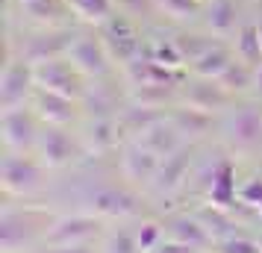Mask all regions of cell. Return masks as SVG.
I'll use <instances>...</instances> for the list:
<instances>
[{
    "instance_id": "cell-1",
    "label": "cell",
    "mask_w": 262,
    "mask_h": 253,
    "mask_svg": "<svg viewBox=\"0 0 262 253\" xmlns=\"http://www.w3.org/2000/svg\"><path fill=\"white\" fill-rule=\"evenodd\" d=\"M53 218L41 209H21V212H12V209H3L0 215V250L3 253H18L33 247V241L50 229Z\"/></svg>"
},
{
    "instance_id": "cell-2",
    "label": "cell",
    "mask_w": 262,
    "mask_h": 253,
    "mask_svg": "<svg viewBox=\"0 0 262 253\" xmlns=\"http://www.w3.org/2000/svg\"><path fill=\"white\" fill-rule=\"evenodd\" d=\"M41 171L45 165L38 159L27 156V153H6L0 162V186L3 194H12V197H27V194L38 192L41 186Z\"/></svg>"
},
{
    "instance_id": "cell-3",
    "label": "cell",
    "mask_w": 262,
    "mask_h": 253,
    "mask_svg": "<svg viewBox=\"0 0 262 253\" xmlns=\"http://www.w3.org/2000/svg\"><path fill=\"white\" fill-rule=\"evenodd\" d=\"M33 71H36V85L45 88V91H56V95L83 100L85 88H89V85L83 83L85 77L74 68V62L68 59V56L38 62V65H33Z\"/></svg>"
},
{
    "instance_id": "cell-4",
    "label": "cell",
    "mask_w": 262,
    "mask_h": 253,
    "mask_svg": "<svg viewBox=\"0 0 262 253\" xmlns=\"http://www.w3.org/2000/svg\"><path fill=\"white\" fill-rule=\"evenodd\" d=\"M97 36L103 38V44H106L109 56L115 62H121V65H127V62H133L139 53H142V38H139V30H136V24H133L130 15L124 12H115L109 21H103L100 24V30H97Z\"/></svg>"
},
{
    "instance_id": "cell-5",
    "label": "cell",
    "mask_w": 262,
    "mask_h": 253,
    "mask_svg": "<svg viewBox=\"0 0 262 253\" xmlns=\"http://www.w3.org/2000/svg\"><path fill=\"white\" fill-rule=\"evenodd\" d=\"M36 71H33V62L27 59H15L9 53V59L3 65L0 74V106L12 109V106H24L30 97L36 95Z\"/></svg>"
},
{
    "instance_id": "cell-6",
    "label": "cell",
    "mask_w": 262,
    "mask_h": 253,
    "mask_svg": "<svg viewBox=\"0 0 262 253\" xmlns=\"http://www.w3.org/2000/svg\"><path fill=\"white\" fill-rule=\"evenodd\" d=\"M38 115L30 112L24 106H12L3 109V118H0V135H3V145L12 153H27L30 147H36L38 142V127H36Z\"/></svg>"
},
{
    "instance_id": "cell-7",
    "label": "cell",
    "mask_w": 262,
    "mask_h": 253,
    "mask_svg": "<svg viewBox=\"0 0 262 253\" xmlns=\"http://www.w3.org/2000/svg\"><path fill=\"white\" fill-rule=\"evenodd\" d=\"M103 229V218L100 215H62L53 218L50 229L45 233V244L56 247V244H89V241L100 236Z\"/></svg>"
},
{
    "instance_id": "cell-8",
    "label": "cell",
    "mask_w": 262,
    "mask_h": 253,
    "mask_svg": "<svg viewBox=\"0 0 262 253\" xmlns=\"http://www.w3.org/2000/svg\"><path fill=\"white\" fill-rule=\"evenodd\" d=\"M68 59L74 62V68L83 74V77L97 80V77H106L112 56H109V50H106V44H103V38L100 36L77 33L71 50H68Z\"/></svg>"
},
{
    "instance_id": "cell-9",
    "label": "cell",
    "mask_w": 262,
    "mask_h": 253,
    "mask_svg": "<svg viewBox=\"0 0 262 253\" xmlns=\"http://www.w3.org/2000/svg\"><path fill=\"white\" fill-rule=\"evenodd\" d=\"M36 153L45 168H65L80 156V145L68 135L65 127H48L45 133H38Z\"/></svg>"
},
{
    "instance_id": "cell-10",
    "label": "cell",
    "mask_w": 262,
    "mask_h": 253,
    "mask_svg": "<svg viewBox=\"0 0 262 253\" xmlns=\"http://www.w3.org/2000/svg\"><path fill=\"white\" fill-rule=\"evenodd\" d=\"M162 156H156L154 150H147L142 142H127L121 150V174L124 180H130L133 186H154L156 171H159Z\"/></svg>"
},
{
    "instance_id": "cell-11",
    "label": "cell",
    "mask_w": 262,
    "mask_h": 253,
    "mask_svg": "<svg viewBox=\"0 0 262 253\" xmlns=\"http://www.w3.org/2000/svg\"><path fill=\"white\" fill-rule=\"evenodd\" d=\"M74 38H77V33H71V30H48V33H36V36H30L24 41V48H21V59L38 65V62L68 56Z\"/></svg>"
},
{
    "instance_id": "cell-12",
    "label": "cell",
    "mask_w": 262,
    "mask_h": 253,
    "mask_svg": "<svg viewBox=\"0 0 262 253\" xmlns=\"http://www.w3.org/2000/svg\"><path fill=\"white\" fill-rule=\"evenodd\" d=\"M227 142L238 150H250L262 142V112L256 106L236 109L227 121Z\"/></svg>"
},
{
    "instance_id": "cell-13",
    "label": "cell",
    "mask_w": 262,
    "mask_h": 253,
    "mask_svg": "<svg viewBox=\"0 0 262 253\" xmlns=\"http://www.w3.org/2000/svg\"><path fill=\"white\" fill-rule=\"evenodd\" d=\"M124 74H127L130 85H174V88H180L186 83V74L183 71L165 68V65L147 59V56H136L133 62H127Z\"/></svg>"
},
{
    "instance_id": "cell-14",
    "label": "cell",
    "mask_w": 262,
    "mask_h": 253,
    "mask_svg": "<svg viewBox=\"0 0 262 253\" xmlns=\"http://www.w3.org/2000/svg\"><path fill=\"white\" fill-rule=\"evenodd\" d=\"M77 103L80 100L56 95V91H45V88H36V95H33V112L48 127H68L77 118Z\"/></svg>"
},
{
    "instance_id": "cell-15",
    "label": "cell",
    "mask_w": 262,
    "mask_h": 253,
    "mask_svg": "<svg viewBox=\"0 0 262 253\" xmlns=\"http://www.w3.org/2000/svg\"><path fill=\"white\" fill-rule=\"evenodd\" d=\"M89 203L95 209V215H100V218H130L142 209V203H139L136 194L127 192V189H115V186L97 189V192L89 197Z\"/></svg>"
},
{
    "instance_id": "cell-16",
    "label": "cell",
    "mask_w": 262,
    "mask_h": 253,
    "mask_svg": "<svg viewBox=\"0 0 262 253\" xmlns=\"http://www.w3.org/2000/svg\"><path fill=\"white\" fill-rule=\"evenodd\" d=\"M233 95H227L224 88L218 85V80H194V83H186L183 85V103L186 106H194L201 112H221V109L230 106Z\"/></svg>"
},
{
    "instance_id": "cell-17",
    "label": "cell",
    "mask_w": 262,
    "mask_h": 253,
    "mask_svg": "<svg viewBox=\"0 0 262 253\" xmlns=\"http://www.w3.org/2000/svg\"><path fill=\"white\" fill-rule=\"evenodd\" d=\"M191 168V147H180V150H174V153H168V156H162V162H159V171H156V180H154V192L159 194H171L177 192L180 186H183V180H186V174H189Z\"/></svg>"
},
{
    "instance_id": "cell-18",
    "label": "cell",
    "mask_w": 262,
    "mask_h": 253,
    "mask_svg": "<svg viewBox=\"0 0 262 253\" xmlns=\"http://www.w3.org/2000/svg\"><path fill=\"white\" fill-rule=\"evenodd\" d=\"M209 203L218 206V209H227L233 212L238 200V189H236V168L233 162H218L212 168V180H209Z\"/></svg>"
},
{
    "instance_id": "cell-19",
    "label": "cell",
    "mask_w": 262,
    "mask_h": 253,
    "mask_svg": "<svg viewBox=\"0 0 262 253\" xmlns=\"http://www.w3.org/2000/svg\"><path fill=\"white\" fill-rule=\"evenodd\" d=\"M136 142H142L147 150H154L156 156H168V153H174V150H180L183 147V135H180V130L168 121V115L159 124H154L147 133H142Z\"/></svg>"
},
{
    "instance_id": "cell-20",
    "label": "cell",
    "mask_w": 262,
    "mask_h": 253,
    "mask_svg": "<svg viewBox=\"0 0 262 253\" xmlns=\"http://www.w3.org/2000/svg\"><path fill=\"white\" fill-rule=\"evenodd\" d=\"M165 118L162 109H154V106H127L124 112H118V130L121 135H130V139H139L142 133H147L154 124Z\"/></svg>"
},
{
    "instance_id": "cell-21",
    "label": "cell",
    "mask_w": 262,
    "mask_h": 253,
    "mask_svg": "<svg viewBox=\"0 0 262 253\" xmlns=\"http://www.w3.org/2000/svg\"><path fill=\"white\" fill-rule=\"evenodd\" d=\"M168 233H171V239L183 241V244H191V247H209L212 244V236H209V229L203 227V221L198 215H177L168 221Z\"/></svg>"
},
{
    "instance_id": "cell-22",
    "label": "cell",
    "mask_w": 262,
    "mask_h": 253,
    "mask_svg": "<svg viewBox=\"0 0 262 253\" xmlns=\"http://www.w3.org/2000/svg\"><path fill=\"white\" fill-rule=\"evenodd\" d=\"M236 24H238L236 0H209L206 3V27H209L212 36H218V38L233 36V33H238Z\"/></svg>"
},
{
    "instance_id": "cell-23",
    "label": "cell",
    "mask_w": 262,
    "mask_h": 253,
    "mask_svg": "<svg viewBox=\"0 0 262 253\" xmlns=\"http://www.w3.org/2000/svg\"><path fill=\"white\" fill-rule=\"evenodd\" d=\"M121 130H118V118H92L89 130H85V150L89 153H106L118 145Z\"/></svg>"
},
{
    "instance_id": "cell-24",
    "label": "cell",
    "mask_w": 262,
    "mask_h": 253,
    "mask_svg": "<svg viewBox=\"0 0 262 253\" xmlns=\"http://www.w3.org/2000/svg\"><path fill=\"white\" fill-rule=\"evenodd\" d=\"M168 121L180 130L183 139H198V135L209 133V127H212V115L209 112H201V109L186 106V103L177 109H171L168 112Z\"/></svg>"
},
{
    "instance_id": "cell-25",
    "label": "cell",
    "mask_w": 262,
    "mask_h": 253,
    "mask_svg": "<svg viewBox=\"0 0 262 253\" xmlns=\"http://www.w3.org/2000/svg\"><path fill=\"white\" fill-rule=\"evenodd\" d=\"M194 215L203 221V227L209 229V236H212V241L218 244V241H227V239H233V236H238V224L233 221V215L227 212V209H218V206L212 203H206L201 206Z\"/></svg>"
},
{
    "instance_id": "cell-26",
    "label": "cell",
    "mask_w": 262,
    "mask_h": 253,
    "mask_svg": "<svg viewBox=\"0 0 262 253\" xmlns=\"http://www.w3.org/2000/svg\"><path fill=\"white\" fill-rule=\"evenodd\" d=\"M80 103L92 118H118V97L106 85H89Z\"/></svg>"
},
{
    "instance_id": "cell-27",
    "label": "cell",
    "mask_w": 262,
    "mask_h": 253,
    "mask_svg": "<svg viewBox=\"0 0 262 253\" xmlns=\"http://www.w3.org/2000/svg\"><path fill=\"white\" fill-rule=\"evenodd\" d=\"M230 62H233V53H230L224 44H215V48H209L198 62H191V74L201 77V80H218V77L227 71Z\"/></svg>"
},
{
    "instance_id": "cell-28",
    "label": "cell",
    "mask_w": 262,
    "mask_h": 253,
    "mask_svg": "<svg viewBox=\"0 0 262 253\" xmlns=\"http://www.w3.org/2000/svg\"><path fill=\"white\" fill-rule=\"evenodd\" d=\"M218 85L233 97L245 95L248 88H253V65H248V62H242V59H233L227 65V71L218 77Z\"/></svg>"
},
{
    "instance_id": "cell-29",
    "label": "cell",
    "mask_w": 262,
    "mask_h": 253,
    "mask_svg": "<svg viewBox=\"0 0 262 253\" xmlns=\"http://www.w3.org/2000/svg\"><path fill=\"white\" fill-rule=\"evenodd\" d=\"M68 6L83 24H95V27H100L103 21H109L115 15V0H68Z\"/></svg>"
},
{
    "instance_id": "cell-30",
    "label": "cell",
    "mask_w": 262,
    "mask_h": 253,
    "mask_svg": "<svg viewBox=\"0 0 262 253\" xmlns=\"http://www.w3.org/2000/svg\"><path fill=\"white\" fill-rule=\"evenodd\" d=\"M174 100H177L174 85H133L130 88V103H136V106L162 109L165 103H174Z\"/></svg>"
},
{
    "instance_id": "cell-31",
    "label": "cell",
    "mask_w": 262,
    "mask_h": 253,
    "mask_svg": "<svg viewBox=\"0 0 262 253\" xmlns=\"http://www.w3.org/2000/svg\"><path fill=\"white\" fill-rule=\"evenodd\" d=\"M236 56L248 65H259L262 62V41H259V27L256 24H242L236 33Z\"/></svg>"
},
{
    "instance_id": "cell-32",
    "label": "cell",
    "mask_w": 262,
    "mask_h": 253,
    "mask_svg": "<svg viewBox=\"0 0 262 253\" xmlns=\"http://www.w3.org/2000/svg\"><path fill=\"white\" fill-rule=\"evenodd\" d=\"M24 9L33 21H38V24H53V21H59L65 12H71L68 0H33V3H27Z\"/></svg>"
},
{
    "instance_id": "cell-33",
    "label": "cell",
    "mask_w": 262,
    "mask_h": 253,
    "mask_svg": "<svg viewBox=\"0 0 262 253\" xmlns=\"http://www.w3.org/2000/svg\"><path fill=\"white\" fill-rule=\"evenodd\" d=\"M201 6L203 0H156V12L168 15L171 21H194Z\"/></svg>"
},
{
    "instance_id": "cell-34",
    "label": "cell",
    "mask_w": 262,
    "mask_h": 253,
    "mask_svg": "<svg viewBox=\"0 0 262 253\" xmlns=\"http://www.w3.org/2000/svg\"><path fill=\"white\" fill-rule=\"evenodd\" d=\"M174 44H177V50H180V56H183V59L189 62H198L203 56V53H206V50L209 48H215V44H218V41H215V38H209V36H194V33H183V36H177L174 38Z\"/></svg>"
},
{
    "instance_id": "cell-35",
    "label": "cell",
    "mask_w": 262,
    "mask_h": 253,
    "mask_svg": "<svg viewBox=\"0 0 262 253\" xmlns=\"http://www.w3.org/2000/svg\"><path fill=\"white\" fill-rule=\"evenodd\" d=\"M136 239H139V250L142 253H154L162 244V227L156 221H144L142 227L136 229Z\"/></svg>"
},
{
    "instance_id": "cell-36",
    "label": "cell",
    "mask_w": 262,
    "mask_h": 253,
    "mask_svg": "<svg viewBox=\"0 0 262 253\" xmlns=\"http://www.w3.org/2000/svg\"><path fill=\"white\" fill-rule=\"evenodd\" d=\"M106 253H142L139 250V239H136V233H127V229H121V233H115V236H109L106 247H103Z\"/></svg>"
},
{
    "instance_id": "cell-37",
    "label": "cell",
    "mask_w": 262,
    "mask_h": 253,
    "mask_svg": "<svg viewBox=\"0 0 262 253\" xmlns=\"http://www.w3.org/2000/svg\"><path fill=\"white\" fill-rule=\"evenodd\" d=\"M218 253H262V244L245 236H233L227 241H218Z\"/></svg>"
},
{
    "instance_id": "cell-38",
    "label": "cell",
    "mask_w": 262,
    "mask_h": 253,
    "mask_svg": "<svg viewBox=\"0 0 262 253\" xmlns=\"http://www.w3.org/2000/svg\"><path fill=\"white\" fill-rule=\"evenodd\" d=\"M238 200L245 206H253V209H259L262 206V177H253L248 180L242 189H238Z\"/></svg>"
},
{
    "instance_id": "cell-39",
    "label": "cell",
    "mask_w": 262,
    "mask_h": 253,
    "mask_svg": "<svg viewBox=\"0 0 262 253\" xmlns=\"http://www.w3.org/2000/svg\"><path fill=\"white\" fill-rule=\"evenodd\" d=\"M115 6L130 18H144L156 9V0H115Z\"/></svg>"
},
{
    "instance_id": "cell-40",
    "label": "cell",
    "mask_w": 262,
    "mask_h": 253,
    "mask_svg": "<svg viewBox=\"0 0 262 253\" xmlns=\"http://www.w3.org/2000/svg\"><path fill=\"white\" fill-rule=\"evenodd\" d=\"M154 253H201V250L191 247V244H183V241H177V239H168V241H162Z\"/></svg>"
},
{
    "instance_id": "cell-41",
    "label": "cell",
    "mask_w": 262,
    "mask_h": 253,
    "mask_svg": "<svg viewBox=\"0 0 262 253\" xmlns=\"http://www.w3.org/2000/svg\"><path fill=\"white\" fill-rule=\"evenodd\" d=\"M45 253H95L89 244H56V247H50L48 244V250Z\"/></svg>"
},
{
    "instance_id": "cell-42",
    "label": "cell",
    "mask_w": 262,
    "mask_h": 253,
    "mask_svg": "<svg viewBox=\"0 0 262 253\" xmlns=\"http://www.w3.org/2000/svg\"><path fill=\"white\" fill-rule=\"evenodd\" d=\"M253 88H256V91L262 95V62L256 65V68H253Z\"/></svg>"
},
{
    "instance_id": "cell-43",
    "label": "cell",
    "mask_w": 262,
    "mask_h": 253,
    "mask_svg": "<svg viewBox=\"0 0 262 253\" xmlns=\"http://www.w3.org/2000/svg\"><path fill=\"white\" fill-rule=\"evenodd\" d=\"M18 3H21V6H27V3H33V0H18Z\"/></svg>"
},
{
    "instance_id": "cell-44",
    "label": "cell",
    "mask_w": 262,
    "mask_h": 253,
    "mask_svg": "<svg viewBox=\"0 0 262 253\" xmlns=\"http://www.w3.org/2000/svg\"><path fill=\"white\" fill-rule=\"evenodd\" d=\"M256 27H259V41H262V21H259V24H256Z\"/></svg>"
},
{
    "instance_id": "cell-45",
    "label": "cell",
    "mask_w": 262,
    "mask_h": 253,
    "mask_svg": "<svg viewBox=\"0 0 262 253\" xmlns=\"http://www.w3.org/2000/svg\"><path fill=\"white\" fill-rule=\"evenodd\" d=\"M256 212H259V218H262V206H259V209H256Z\"/></svg>"
}]
</instances>
